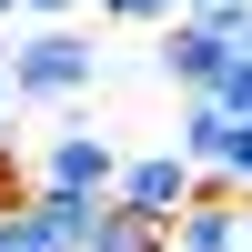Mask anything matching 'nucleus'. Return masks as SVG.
I'll return each instance as SVG.
<instances>
[{
	"instance_id": "12",
	"label": "nucleus",
	"mask_w": 252,
	"mask_h": 252,
	"mask_svg": "<svg viewBox=\"0 0 252 252\" xmlns=\"http://www.w3.org/2000/svg\"><path fill=\"white\" fill-rule=\"evenodd\" d=\"M20 10H31V20H81L91 0H20Z\"/></svg>"
},
{
	"instance_id": "10",
	"label": "nucleus",
	"mask_w": 252,
	"mask_h": 252,
	"mask_svg": "<svg viewBox=\"0 0 252 252\" xmlns=\"http://www.w3.org/2000/svg\"><path fill=\"white\" fill-rule=\"evenodd\" d=\"M182 10H192V20H212V31H232V40H242V20H252V0H182Z\"/></svg>"
},
{
	"instance_id": "9",
	"label": "nucleus",
	"mask_w": 252,
	"mask_h": 252,
	"mask_svg": "<svg viewBox=\"0 0 252 252\" xmlns=\"http://www.w3.org/2000/svg\"><path fill=\"white\" fill-rule=\"evenodd\" d=\"M182 0H101V20H131V31H161Z\"/></svg>"
},
{
	"instance_id": "3",
	"label": "nucleus",
	"mask_w": 252,
	"mask_h": 252,
	"mask_svg": "<svg viewBox=\"0 0 252 252\" xmlns=\"http://www.w3.org/2000/svg\"><path fill=\"white\" fill-rule=\"evenodd\" d=\"M111 182H121V152L91 131V121H61L51 152H40V192H91V202H101Z\"/></svg>"
},
{
	"instance_id": "6",
	"label": "nucleus",
	"mask_w": 252,
	"mask_h": 252,
	"mask_svg": "<svg viewBox=\"0 0 252 252\" xmlns=\"http://www.w3.org/2000/svg\"><path fill=\"white\" fill-rule=\"evenodd\" d=\"M172 152L192 161L202 182H222V152H232V111L212 91H182V121H172Z\"/></svg>"
},
{
	"instance_id": "2",
	"label": "nucleus",
	"mask_w": 252,
	"mask_h": 252,
	"mask_svg": "<svg viewBox=\"0 0 252 252\" xmlns=\"http://www.w3.org/2000/svg\"><path fill=\"white\" fill-rule=\"evenodd\" d=\"M161 252H252V192L202 182V192L161 222Z\"/></svg>"
},
{
	"instance_id": "4",
	"label": "nucleus",
	"mask_w": 252,
	"mask_h": 252,
	"mask_svg": "<svg viewBox=\"0 0 252 252\" xmlns=\"http://www.w3.org/2000/svg\"><path fill=\"white\" fill-rule=\"evenodd\" d=\"M222 61H232V31H212V20H192V10L161 20V81H172V91H212Z\"/></svg>"
},
{
	"instance_id": "13",
	"label": "nucleus",
	"mask_w": 252,
	"mask_h": 252,
	"mask_svg": "<svg viewBox=\"0 0 252 252\" xmlns=\"http://www.w3.org/2000/svg\"><path fill=\"white\" fill-rule=\"evenodd\" d=\"M0 202H20V152H10V131H0Z\"/></svg>"
},
{
	"instance_id": "11",
	"label": "nucleus",
	"mask_w": 252,
	"mask_h": 252,
	"mask_svg": "<svg viewBox=\"0 0 252 252\" xmlns=\"http://www.w3.org/2000/svg\"><path fill=\"white\" fill-rule=\"evenodd\" d=\"M222 182L252 192V121H232V152H222Z\"/></svg>"
},
{
	"instance_id": "5",
	"label": "nucleus",
	"mask_w": 252,
	"mask_h": 252,
	"mask_svg": "<svg viewBox=\"0 0 252 252\" xmlns=\"http://www.w3.org/2000/svg\"><path fill=\"white\" fill-rule=\"evenodd\" d=\"M192 192H202V172H192L182 152H131L121 182H111V202H131V212H152V222H172Z\"/></svg>"
},
{
	"instance_id": "1",
	"label": "nucleus",
	"mask_w": 252,
	"mask_h": 252,
	"mask_svg": "<svg viewBox=\"0 0 252 252\" xmlns=\"http://www.w3.org/2000/svg\"><path fill=\"white\" fill-rule=\"evenodd\" d=\"M0 71H10V101H81V91L101 81V51L71 31V20H31Z\"/></svg>"
},
{
	"instance_id": "8",
	"label": "nucleus",
	"mask_w": 252,
	"mask_h": 252,
	"mask_svg": "<svg viewBox=\"0 0 252 252\" xmlns=\"http://www.w3.org/2000/svg\"><path fill=\"white\" fill-rule=\"evenodd\" d=\"M212 101H222L232 121H252V51H232V61H222V81H212Z\"/></svg>"
},
{
	"instance_id": "15",
	"label": "nucleus",
	"mask_w": 252,
	"mask_h": 252,
	"mask_svg": "<svg viewBox=\"0 0 252 252\" xmlns=\"http://www.w3.org/2000/svg\"><path fill=\"white\" fill-rule=\"evenodd\" d=\"M10 10H20V0H0V20H10Z\"/></svg>"
},
{
	"instance_id": "14",
	"label": "nucleus",
	"mask_w": 252,
	"mask_h": 252,
	"mask_svg": "<svg viewBox=\"0 0 252 252\" xmlns=\"http://www.w3.org/2000/svg\"><path fill=\"white\" fill-rule=\"evenodd\" d=\"M0 131H10V71H0Z\"/></svg>"
},
{
	"instance_id": "7",
	"label": "nucleus",
	"mask_w": 252,
	"mask_h": 252,
	"mask_svg": "<svg viewBox=\"0 0 252 252\" xmlns=\"http://www.w3.org/2000/svg\"><path fill=\"white\" fill-rule=\"evenodd\" d=\"M71 252H161V222H152V212H131V202H111V192H101Z\"/></svg>"
}]
</instances>
